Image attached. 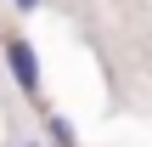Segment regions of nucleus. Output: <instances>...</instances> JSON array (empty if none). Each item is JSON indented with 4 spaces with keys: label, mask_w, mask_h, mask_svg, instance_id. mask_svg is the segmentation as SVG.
<instances>
[{
    "label": "nucleus",
    "mask_w": 152,
    "mask_h": 147,
    "mask_svg": "<svg viewBox=\"0 0 152 147\" xmlns=\"http://www.w3.org/2000/svg\"><path fill=\"white\" fill-rule=\"evenodd\" d=\"M0 57H6V74H11V85H17L23 96H39V57H34V45H28L23 34H6Z\"/></svg>",
    "instance_id": "obj_1"
},
{
    "label": "nucleus",
    "mask_w": 152,
    "mask_h": 147,
    "mask_svg": "<svg viewBox=\"0 0 152 147\" xmlns=\"http://www.w3.org/2000/svg\"><path fill=\"white\" fill-rule=\"evenodd\" d=\"M45 147H79V130L68 113H45Z\"/></svg>",
    "instance_id": "obj_2"
},
{
    "label": "nucleus",
    "mask_w": 152,
    "mask_h": 147,
    "mask_svg": "<svg viewBox=\"0 0 152 147\" xmlns=\"http://www.w3.org/2000/svg\"><path fill=\"white\" fill-rule=\"evenodd\" d=\"M39 6H45V0H11V11H23V17H34Z\"/></svg>",
    "instance_id": "obj_3"
},
{
    "label": "nucleus",
    "mask_w": 152,
    "mask_h": 147,
    "mask_svg": "<svg viewBox=\"0 0 152 147\" xmlns=\"http://www.w3.org/2000/svg\"><path fill=\"white\" fill-rule=\"evenodd\" d=\"M17 147H45V136H23V142H17Z\"/></svg>",
    "instance_id": "obj_4"
},
{
    "label": "nucleus",
    "mask_w": 152,
    "mask_h": 147,
    "mask_svg": "<svg viewBox=\"0 0 152 147\" xmlns=\"http://www.w3.org/2000/svg\"><path fill=\"white\" fill-rule=\"evenodd\" d=\"M0 74H6V57H0Z\"/></svg>",
    "instance_id": "obj_5"
}]
</instances>
